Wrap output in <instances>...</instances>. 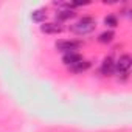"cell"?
I'll return each instance as SVG.
<instances>
[{
    "label": "cell",
    "instance_id": "obj_8",
    "mask_svg": "<svg viewBox=\"0 0 132 132\" xmlns=\"http://www.w3.org/2000/svg\"><path fill=\"white\" fill-rule=\"evenodd\" d=\"M75 16H76V13H75L73 10H70V8H67V10H61V11L56 13V19H59L61 22L69 20V19H73Z\"/></svg>",
    "mask_w": 132,
    "mask_h": 132
},
{
    "label": "cell",
    "instance_id": "obj_9",
    "mask_svg": "<svg viewBox=\"0 0 132 132\" xmlns=\"http://www.w3.org/2000/svg\"><path fill=\"white\" fill-rule=\"evenodd\" d=\"M113 37H115V33L112 30H109V31H104L98 36V42L100 44H110L113 40Z\"/></svg>",
    "mask_w": 132,
    "mask_h": 132
},
{
    "label": "cell",
    "instance_id": "obj_5",
    "mask_svg": "<svg viewBox=\"0 0 132 132\" xmlns=\"http://www.w3.org/2000/svg\"><path fill=\"white\" fill-rule=\"evenodd\" d=\"M62 61H64V64L67 65V67H73V65H76L78 62L82 61V56H81L79 53H76V51H75V53H67V54L64 56Z\"/></svg>",
    "mask_w": 132,
    "mask_h": 132
},
{
    "label": "cell",
    "instance_id": "obj_1",
    "mask_svg": "<svg viewBox=\"0 0 132 132\" xmlns=\"http://www.w3.org/2000/svg\"><path fill=\"white\" fill-rule=\"evenodd\" d=\"M96 23L95 20L90 17V16H84L82 19H79V22H76L73 27H72V31H75L76 34L79 36H84V34H90L93 30H95Z\"/></svg>",
    "mask_w": 132,
    "mask_h": 132
},
{
    "label": "cell",
    "instance_id": "obj_6",
    "mask_svg": "<svg viewBox=\"0 0 132 132\" xmlns=\"http://www.w3.org/2000/svg\"><path fill=\"white\" fill-rule=\"evenodd\" d=\"M40 31L42 33H45V34H59V33H62V27L59 25V23H44V25H40Z\"/></svg>",
    "mask_w": 132,
    "mask_h": 132
},
{
    "label": "cell",
    "instance_id": "obj_7",
    "mask_svg": "<svg viewBox=\"0 0 132 132\" xmlns=\"http://www.w3.org/2000/svg\"><path fill=\"white\" fill-rule=\"evenodd\" d=\"M90 67H92V62H90V61L82 59V61H81V62H78L76 65L70 67V70H72L73 73H82V72H87Z\"/></svg>",
    "mask_w": 132,
    "mask_h": 132
},
{
    "label": "cell",
    "instance_id": "obj_3",
    "mask_svg": "<svg viewBox=\"0 0 132 132\" xmlns=\"http://www.w3.org/2000/svg\"><path fill=\"white\" fill-rule=\"evenodd\" d=\"M81 45H82V42H79V40H57L56 42V48L59 51H64L65 54L75 53V50H78Z\"/></svg>",
    "mask_w": 132,
    "mask_h": 132
},
{
    "label": "cell",
    "instance_id": "obj_10",
    "mask_svg": "<svg viewBox=\"0 0 132 132\" xmlns=\"http://www.w3.org/2000/svg\"><path fill=\"white\" fill-rule=\"evenodd\" d=\"M45 17H47V11H45V10H36V11H33V14H31V19H33V22H36V23H42V22L45 20Z\"/></svg>",
    "mask_w": 132,
    "mask_h": 132
},
{
    "label": "cell",
    "instance_id": "obj_11",
    "mask_svg": "<svg viewBox=\"0 0 132 132\" xmlns=\"http://www.w3.org/2000/svg\"><path fill=\"white\" fill-rule=\"evenodd\" d=\"M104 23H106L107 27H110V28H115V27L118 25V20H117L115 16H107V17L104 19Z\"/></svg>",
    "mask_w": 132,
    "mask_h": 132
},
{
    "label": "cell",
    "instance_id": "obj_2",
    "mask_svg": "<svg viewBox=\"0 0 132 132\" xmlns=\"http://www.w3.org/2000/svg\"><path fill=\"white\" fill-rule=\"evenodd\" d=\"M132 65V57L129 54H123L120 56V59L115 62V73L121 75V73H129Z\"/></svg>",
    "mask_w": 132,
    "mask_h": 132
},
{
    "label": "cell",
    "instance_id": "obj_4",
    "mask_svg": "<svg viewBox=\"0 0 132 132\" xmlns=\"http://www.w3.org/2000/svg\"><path fill=\"white\" fill-rule=\"evenodd\" d=\"M101 73L103 75H113L115 73V62L110 56L104 57V61L101 64Z\"/></svg>",
    "mask_w": 132,
    "mask_h": 132
}]
</instances>
